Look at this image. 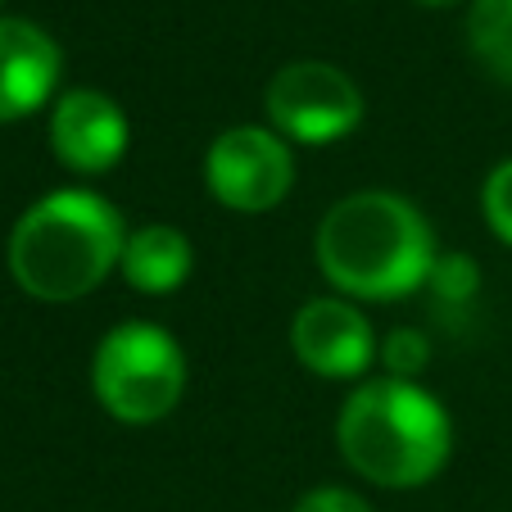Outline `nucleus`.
<instances>
[{
	"label": "nucleus",
	"mask_w": 512,
	"mask_h": 512,
	"mask_svg": "<svg viewBox=\"0 0 512 512\" xmlns=\"http://www.w3.org/2000/svg\"><path fill=\"white\" fill-rule=\"evenodd\" d=\"M313 259L345 300L390 304L431 281L440 250L413 200L395 191H354L331 204L318 223Z\"/></svg>",
	"instance_id": "1"
},
{
	"label": "nucleus",
	"mask_w": 512,
	"mask_h": 512,
	"mask_svg": "<svg viewBox=\"0 0 512 512\" xmlns=\"http://www.w3.org/2000/svg\"><path fill=\"white\" fill-rule=\"evenodd\" d=\"M127 245V223L105 195L68 186L19 213L10 232V277L41 304H73L105 286Z\"/></svg>",
	"instance_id": "2"
},
{
	"label": "nucleus",
	"mask_w": 512,
	"mask_h": 512,
	"mask_svg": "<svg viewBox=\"0 0 512 512\" xmlns=\"http://www.w3.org/2000/svg\"><path fill=\"white\" fill-rule=\"evenodd\" d=\"M340 458L381 490H417L445 472L454 454L449 408L417 381L372 377L336 417Z\"/></svg>",
	"instance_id": "3"
},
{
	"label": "nucleus",
	"mask_w": 512,
	"mask_h": 512,
	"mask_svg": "<svg viewBox=\"0 0 512 512\" xmlns=\"http://www.w3.org/2000/svg\"><path fill=\"white\" fill-rule=\"evenodd\" d=\"M91 390L114 422H164L186 395V349L159 322L127 318L100 336L91 358Z\"/></svg>",
	"instance_id": "4"
},
{
	"label": "nucleus",
	"mask_w": 512,
	"mask_h": 512,
	"mask_svg": "<svg viewBox=\"0 0 512 512\" xmlns=\"http://www.w3.org/2000/svg\"><path fill=\"white\" fill-rule=\"evenodd\" d=\"M263 109L277 136L295 145H336L358 132L368 100L345 68L327 59H295L272 73L263 91Z\"/></svg>",
	"instance_id": "5"
},
{
	"label": "nucleus",
	"mask_w": 512,
	"mask_h": 512,
	"mask_svg": "<svg viewBox=\"0 0 512 512\" xmlns=\"http://www.w3.org/2000/svg\"><path fill=\"white\" fill-rule=\"evenodd\" d=\"M295 186L290 141L272 127H227L204 150V191L232 213H268Z\"/></svg>",
	"instance_id": "6"
},
{
	"label": "nucleus",
	"mask_w": 512,
	"mask_h": 512,
	"mask_svg": "<svg viewBox=\"0 0 512 512\" xmlns=\"http://www.w3.org/2000/svg\"><path fill=\"white\" fill-rule=\"evenodd\" d=\"M290 349L322 381H358L377 363V336L368 313L345 295H318L290 322Z\"/></svg>",
	"instance_id": "7"
},
{
	"label": "nucleus",
	"mask_w": 512,
	"mask_h": 512,
	"mask_svg": "<svg viewBox=\"0 0 512 512\" xmlns=\"http://www.w3.org/2000/svg\"><path fill=\"white\" fill-rule=\"evenodd\" d=\"M132 145V123L123 105L96 87H73L50 109V150L68 173L100 177L123 164Z\"/></svg>",
	"instance_id": "8"
},
{
	"label": "nucleus",
	"mask_w": 512,
	"mask_h": 512,
	"mask_svg": "<svg viewBox=\"0 0 512 512\" xmlns=\"http://www.w3.org/2000/svg\"><path fill=\"white\" fill-rule=\"evenodd\" d=\"M64 73V50L28 19H0V123H19L50 105Z\"/></svg>",
	"instance_id": "9"
},
{
	"label": "nucleus",
	"mask_w": 512,
	"mask_h": 512,
	"mask_svg": "<svg viewBox=\"0 0 512 512\" xmlns=\"http://www.w3.org/2000/svg\"><path fill=\"white\" fill-rule=\"evenodd\" d=\"M191 268H195L191 236L173 223H145L136 232H127L123 259H118V272H123L127 286L136 295H155V300L182 290Z\"/></svg>",
	"instance_id": "10"
},
{
	"label": "nucleus",
	"mask_w": 512,
	"mask_h": 512,
	"mask_svg": "<svg viewBox=\"0 0 512 512\" xmlns=\"http://www.w3.org/2000/svg\"><path fill=\"white\" fill-rule=\"evenodd\" d=\"M467 46L494 82L512 87V0H472Z\"/></svg>",
	"instance_id": "11"
},
{
	"label": "nucleus",
	"mask_w": 512,
	"mask_h": 512,
	"mask_svg": "<svg viewBox=\"0 0 512 512\" xmlns=\"http://www.w3.org/2000/svg\"><path fill=\"white\" fill-rule=\"evenodd\" d=\"M426 286H431L435 304H445V309H463V304L476 300V286H481V268H476L467 254H440Z\"/></svg>",
	"instance_id": "12"
},
{
	"label": "nucleus",
	"mask_w": 512,
	"mask_h": 512,
	"mask_svg": "<svg viewBox=\"0 0 512 512\" xmlns=\"http://www.w3.org/2000/svg\"><path fill=\"white\" fill-rule=\"evenodd\" d=\"M377 358H381V368H386V377L417 381L426 372V363H431V340H426V331H417V327H395L386 340H381Z\"/></svg>",
	"instance_id": "13"
},
{
	"label": "nucleus",
	"mask_w": 512,
	"mask_h": 512,
	"mask_svg": "<svg viewBox=\"0 0 512 512\" xmlns=\"http://www.w3.org/2000/svg\"><path fill=\"white\" fill-rule=\"evenodd\" d=\"M481 213H485V223H490V232L503 245H512V159L490 168V177L481 186Z\"/></svg>",
	"instance_id": "14"
},
{
	"label": "nucleus",
	"mask_w": 512,
	"mask_h": 512,
	"mask_svg": "<svg viewBox=\"0 0 512 512\" xmlns=\"http://www.w3.org/2000/svg\"><path fill=\"white\" fill-rule=\"evenodd\" d=\"M290 512H372V503L363 499V494L345 490V485H318V490H309Z\"/></svg>",
	"instance_id": "15"
},
{
	"label": "nucleus",
	"mask_w": 512,
	"mask_h": 512,
	"mask_svg": "<svg viewBox=\"0 0 512 512\" xmlns=\"http://www.w3.org/2000/svg\"><path fill=\"white\" fill-rule=\"evenodd\" d=\"M417 5H426V10H454V5H463V0H417Z\"/></svg>",
	"instance_id": "16"
},
{
	"label": "nucleus",
	"mask_w": 512,
	"mask_h": 512,
	"mask_svg": "<svg viewBox=\"0 0 512 512\" xmlns=\"http://www.w3.org/2000/svg\"><path fill=\"white\" fill-rule=\"evenodd\" d=\"M0 5H5V0H0Z\"/></svg>",
	"instance_id": "17"
}]
</instances>
